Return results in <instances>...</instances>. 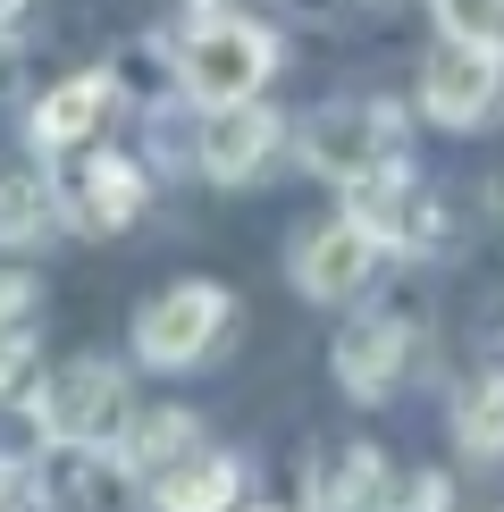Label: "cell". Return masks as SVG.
I'll return each instance as SVG.
<instances>
[{"label":"cell","instance_id":"cell-1","mask_svg":"<svg viewBox=\"0 0 504 512\" xmlns=\"http://www.w3.org/2000/svg\"><path fill=\"white\" fill-rule=\"evenodd\" d=\"M269 68H278V42H269V26H252V17H227V9L194 17V26H185V42H177V93L194 101V110L261 93Z\"/></svg>","mask_w":504,"mask_h":512},{"label":"cell","instance_id":"cell-2","mask_svg":"<svg viewBox=\"0 0 504 512\" xmlns=\"http://www.w3.org/2000/svg\"><path fill=\"white\" fill-rule=\"evenodd\" d=\"M303 168L328 185H370L387 168H404V110L387 101H328V110L303 118Z\"/></svg>","mask_w":504,"mask_h":512},{"label":"cell","instance_id":"cell-3","mask_svg":"<svg viewBox=\"0 0 504 512\" xmlns=\"http://www.w3.org/2000/svg\"><path fill=\"white\" fill-rule=\"evenodd\" d=\"M227 336V286L210 277H177L135 311V361L143 370H194V361Z\"/></svg>","mask_w":504,"mask_h":512},{"label":"cell","instance_id":"cell-4","mask_svg":"<svg viewBox=\"0 0 504 512\" xmlns=\"http://www.w3.org/2000/svg\"><path fill=\"white\" fill-rule=\"evenodd\" d=\"M504 93V42H479V34H437L429 59H420V118L429 126H479Z\"/></svg>","mask_w":504,"mask_h":512},{"label":"cell","instance_id":"cell-5","mask_svg":"<svg viewBox=\"0 0 504 512\" xmlns=\"http://www.w3.org/2000/svg\"><path fill=\"white\" fill-rule=\"evenodd\" d=\"M34 403H42V420H51V437H68V445H118V429L135 420L118 361H68V370L42 378Z\"/></svg>","mask_w":504,"mask_h":512},{"label":"cell","instance_id":"cell-6","mask_svg":"<svg viewBox=\"0 0 504 512\" xmlns=\"http://www.w3.org/2000/svg\"><path fill=\"white\" fill-rule=\"evenodd\" d=\"M278 143H286V126H278V110H269L261 93L210 101V110H202V135H194V168H202L210 185H252L269 160H278Z\"/></svg>","mask_w":504,"mask_h":512},{"label":"cell","instance_id":"cell-7","mask_svg":"<svg viewBox=\"0 0 504 512\" xmlns=\"http://www.w3.org/2000/svg\"><path fill=\"white\" fill-rule=\"evenodd\" d=\"M378 227H362L345 210V219H320V227H303V244L286 252V269H294V294H311V303H353V294L370 286V269H378Z\"/></svg>","mask_w":504,"mask_h":512},{"label":"cell","instance_id":"cell-8","mask_svg":"<svg viewBox=\"0 0 504 512\" xmlns=\"http://www.w3.org/2000/svg\"><path fill=\"white\" fill-rule=\"evenodd\" d=\"M412 370V319L395 311H362L345 336H336V387L353 403H387Z\"/></svg>","mask_w":504,"mask_h":512},{"label":"cell","instance_id":"cell-9","mask_svg":"<svg viewBox=\"0 0 504 512\" xmlns=\"http://www.w3.org/2000/svg\"><path fill=\"white\" fill-rule=\"evenodd\" d=\"M68 219L84 236H126L143 219V168L126 152H84L68 168Z\"/></svg>","mask_w":504,"mask_h":512},{"label":"cell","instance_id":"cell-10","mask_svg":"<svg viewBox=\"0 0 504 512\" xmlns=\"http://www.w3.org/2000/svg\"><path fill=\"white\" fill-rule=\"evenodd\" d=\"M118 110V68H84L68 84H51V93L34 101V118H26V135H34V152H84L93 143V126Z\"/></svg>","mask_w":504,"mask_h":512},{"label":"cell","instance_id":"cell-11","mask_svg":"<svg viewBox=\"0 0 504 512\" xmlns=\"http://www.w3.org/2000/svg\"><path fill=\"white\" fill-rule=\"evenodd\" d=\"M345 202H353V219L378 227V244H395V252H429L437 227H446V210L412 185V168H387V177H370V185H345Z\"/></svg>","mask_w":504,"mask_h":512},{"label":"cell","instance_id":"cell-12","mask_svg":"<svg viewBox=\"0 0 504 512\" xmlns=\"http://www.w3.org/2000/svg\"><path fill=\"white\" fill-rule=\"evenodd\" d=\"M202 454V420L194 412H135L118 429V445H110V462L126 479H143V487H160L177 462H194Z\"/></svg>","mask_w":504,"mask_h":512},{"label":"cell","instance_id":"cell-13","mask_svg":"<svg viewBox=\"0 0 504 512\" xmlns=\"http://www.w3.org/2000/svg\"><path fill=\"white\" fill-rule=\"evenodd\" d=\"M68 227V185L42 168H9L0 177V252H42Z\"/></svg>","mask_w":504,"mask_h":512},{"label":"cell","instance_id":"cell-14","mask_svg":"<svg viewBox=\"0 0 504 512\" xmlns=\"http://www.w3.org/2000/svg\"><path fill=\"white\" fill-rule=\"evenodd\" d=\"M311 504H395V479L378 445H328L311 462Z\"/></svg>","mask_w":504,"mask_h":512},{"label":"cell","instance_id":"cell-15","mask_svg":"<svg viewBox=\"0 0 504 512\" xmlns=\"http://www.w3.org/2000/svg\"><path fill=\"white\" fill-rule=\"evenodd\" d=\"M236 496H244V462L236 454H194V462H177V471L152 487V504H168V512H219Z\"/></svg>","mask_w":504,"mask_h":512},{"label":"cell","instance_id":"cell-16","mask_svg":"<svg viewBox=\"0 0 504 512\" xmlns=\"http://www.w3.org/2000/svg\"><path fill=\"white\" fill-rule=\"evenodd\" d=\"M26 361H34V277L0 269V395L26 387Z\"/></svg>","mask_w":504,"mask_h":512},{"label":"cell","instance_id":"cell-17","mask_svg":"<svg viewBox=\"0 0 504 512\" xmlns=\"http://www.w3.org/2000/svg\"><path fill=\"white\" fill-rule=\"evenodd\" d=\"M454 437H462V454H479V462H504V370H496V378H479V387L462 395V412H454Z\"/></svg>","mask_w":504,"mask_h":512},{"label":"cell","instance_id":"cell-18","mask_svg":"<svg viewBox=\"0 0 504 512\" xmlns=\"http://www.w3.org/2000/svg\"><path fill=\"white\" fill-rule=\"evenodd\" d=\"M446 34H479V42H504V0H429Z\"/></svg>","mask_w":504,"mask_h":512},{"label":"cell","instance_id":"cell-19","mask_svg":"<svg viewBox=\"0 0 504 512\" xmlns=\"http://www.w3.org/2000/svg\"><path fill=\"white\" fill-rule=\"evenodd\" d=\"M395 504H429V512H437V504H454V487L437 479V471H420V479H412V487H404V496H395Z\"/></svg>","mask_w":504,"mask_h":512},{"label":"cell","instance_id":"cell-20","mask_svg":"<svg viewBox=\"0 0 504 512\" xmlns=\"http://www.w3.org/2000/svg\"><path fill=\"white\" fill-rule=\"evenodd\" d=\"M17 9H26V0H0V34H9V26H17Z\"/></svg>","mask_w":504,"mask_h":512}]
</instances>
